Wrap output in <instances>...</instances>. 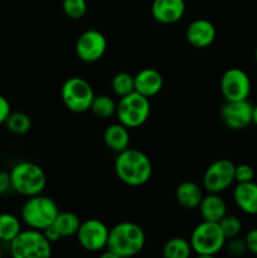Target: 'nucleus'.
<instances>
[{"label":"nucleus","mask_w":257,"mask_h":258,"mask_svg":"<svg viewBox=\"0 0 257 258\" xmlns=\"http://www.w3.org/2000/svg\"><path fill=\"white\" fill-rule=\"evenodd\" d=\"M62 9L71 19H81L87 13V2L86 0H63Z\"/></svg>","instance_id":"nucleus-28"},{"label":"nucleus","mask_w":257,"mask_h":258,"mask_svg":"<svg viewBox=\"0 0 257 258\" xmlns=\"http://www.w3.org/2000/svg\"><path fill=\"white\" fill-rule=\"evenodd\" d=\"M135 91L145 97L150 98L156 96L161 91L164 85V78L161 73L155 68H143L134 76Z\"/></svg>","instance_id":"nucleus-16"},{"label":"nucleus","mask_w":257,"mask_h":258,"mask_svg":"<svg viewBox=\"0 0 257 258\" xmlns=\"http://www.w3.org/2000/svg\"><path fill=\"white\" fill-rule=\"evenodd\" d=\"M244 242H246L247 251H249L252 254H256L257 256V228L251 229V231L246 234Z\"/></svg>","instance_id":"nucleus-31"},{"label":"nucleus","mask_w":257,"mask_h":258,"mask_svg":"<svg viewBox=\"0 0 257 258\" xmlns=\"http://www.w3.org/2000/svg\"><path fill=\"white\" fill-rule=\"evenodd\" d=\"M111 87H112L113 93L118 97L128 95V93L135 91V81L134 76L127 72H118L116 73L111 81Z\"/></svg>","instance_id":"nucleus-26"},{"label":"nucleus","mask_w":257,"mask_h":258,"mask_svg":"<svg viewBox=\"0 0 257 258\" xmlns=\"http://www.w3.org/2000/svg\"><path fill=\"white\" fill-rule=\"evenodd\" d=\"M110 228L97 218L81 222L77 232L78 243L88 252H101L107 247Z\"/></svg>","instance_id":"nucleus-9"},{"label":"nucleus","mask_w":257,"mask_h":258,"mask_svg":"<svg viewBox=\"0 0 257 258\" xmlns=\"http://www.w3.org/2000/svg\"><path fill=\"white\" fill-rule=\"evenodd\" d=\"M60 97L68 110L76 113H82L90 110L95 97V91L85 78L71 77L62 85Z\"/></svg>","instance_id":"nucleus-8"},{"label":"nucleus","mask_w":257,"mask_h":258,"mask_svg":"<svg viewBox=\"0 0 257 258\" xmlns=\"http://www.w3.org/2000/svg\"><path fill=\"white\" fill-rule=\"evenodd\" d=\"M12 112V107H10V103L7 98L3 95H0V125L5 123L8 116Z\"/></svg>","instance_id":"nucleus-33"},{"label":"nucleus","mask_w":257,"mask_h":258,"mask_svg":"<svg viewBox=\"0 0 257 258\" xmlns=\"http://www.w3.org/2000/svg\"><path fill=\"white\" fill-rule=\"evenodd\" d=\"M116 107H117V103L110 96L95 95L92 103H91L90 111L97 117L107 118L112 115H116Z\"/></svg>","instance_id":"nucleus-24"},{"label":"nucleus","mask_w":257,"mask_h":258,"mask_svg":"<svg viewBox=\"0 0 257 258\" xmlns=\"http://www.w3.org/2000/svg\"><path fill=\"white\" fill-rule=\"evenodd\" d=\"M218 224L227 239L233 238V237H238V234L241 233L242 231L241 219L237 216H233V214H226V216L218 222Z\"/></svg>","instance_id":"nucleus-27"},{"label":"nucleus","mask_w":257,"mask_h":258,"mask_svg":"<svg viewBox=\"0 0 257 258\" xmlns=\"http://www.w3.org/2000/svg\"><path fill=\"white\" fill-rule=\"evenodd\" d=\"M236 165L228 159H218L206 169L203 175V186L209 193H222L234 181Z\"/></svg>","instance_id":"nucleus-10"},{"label":"nucleus","mask_w":257,"mask_h":258,"mask_svg":"<svg viewBox=\"0 0 257 258\" xmlns=\"http://www.w3.org/2000/svg\"><path fill=\"white\" fill-rule=\"evenodd\" d=\"M233 201L243 213L257 214V184L253 181L237 184L233 190Z\"/></svg>","instance_id":"nucleus-17"},{"label":"nucleus","mask_w":257,"mask_h":258,"mask_svg":"<svg viewBox=\"0 0 257 258\" xmlns=\"http://www.w3.org/2000/svg\"><path fill=\"white\" fill-rule=\"evenodd\" d=\"M151 105L148 97L141 93L134 92L120 97L116 107V116L118 122L128 128H136L143 126L150 116Z\"/></svg>","instance_id":"nucleus-7"},{"label":"nucleus","mask_w":257,"mask_h":258,"mask_svg":"<svg viewBox=\"0 0 257 258\" xmlns=\"http://www.w3.org/2000/svg\"><path fill=\"white\" fill-rule=\"evenodd\" d=\"M5 126L8 130L14 135H25L32 128V120L29 116L20 111L10 112L5 121Z\"/></svg>","instance_id":"nucleus-25"},{"label":"nucleus","mask_w":257,"mask_h":258,"mask_svg":"<svg viewBox=\"0 0 257 258\" xmlns=\"http://www.w3.org/2000/svg\"><path fill=\"white\" fill-rule=\"evenodd\" d=\"M115 173L126 185L140 186L150 180L153 164L145 153L127 148L117 154L115 160Z\"/></svg>","instance_id":"nucleus-1"},{"label":"nucleus","mask_w":257,"mask_h":258,"mask_svg":"<svg viewBox=\"0 0 257 258\" xmlns=\"http://www.w3.org/2000/svg\"><path fill=\"white\" fill-rule=\"evenodd\" d=\"M146 236L144 229L134 222H120L108 232L106 248L110 249L117 258L134 257L143 251Z\"/></svg>","instance_id":"nucleus-2"},{"label":"nucleus","mask_w":257,"mask_h":258,"mask_svg":"<svg viewBox=\"0 0 257 258\" xmlns=\"http://www.w3.org/2000/svg\"><path fill=\"white\" fill-rule=\"evenodd\" d=\"M254 179V170L248 164H239L236 165L234 169V181L237 183H248L253 181Z\"/></svg>","instance_id":"nucleus-30"},{"label":"nucleus","mask_w":257,"mask_h":258,"mask_svg":"<svg viewBox=\"0 0 257 258\" xmlns=\"http://www.w3.org/2000/svg\"><path fill=\"white\" fill-rule=\"evenodd\" d=\"M9 251L14 258H49L52 242L39 229H22L9 243Z\"/></svg>","instance_id":"nucleus-5"},{"label":"nucleus","mask_w":257,"mask_h":258,"mask_svg":"<svg viewBox=\"0 0 257 258\" xmlns=\"http://www.w3.org/2000/svg\"><path fill=\"white\" fill-rule=\"evenodd\" d=\"M253 105L248 100L226 101L221 107V118L231 130H242L252 123Z\"/></svg>","instance_id":"nucleus-13"},{"label":"nucleus","mask_w":257,"mask_h":258,"mask_svg":"<svg viewBox=\"0 0 257 258\" xmlns=\"http://www.w3.org/2000/svg\"><path fill=\"white\" fill-rule=\"evenodd\" d=\"M43 233L45 234V237H47V238L49 239V242H52V243H55V242H58L60 238H62L60 234L58 233L57 229H55L52 224H50L49 227H47V228L43 231Z\"/></svg>","instance_id":"nucleus-34"},{"label":"nucleus","mask_w":257,"mask_h":258,"mask_svg":"<svg viewBox=\"0 0 257 258\" xmlns=\"http://www.w3.org/2000/svg\"><path fill=\"white\" fill-rule=\"evenodd\" d=\"M254 59H256V62H257V47H256V49H254Z\"/></svg>","instance_id":"nucleus-36"},{"label":"nucleus","mask_w":257,"mask_h":258,"mask_svg":"<svg viewBox=\"0 0 257 258\" xmlns=\"http://www.w3.org/2000/svg\"><path fill=\"white\" fill-rule=\"evenodd\" d=\"M193 252L190 242L183 237H173L163 247L165 258H188Z\"/></svg>","instance_id":"nucleus-23"},{"label":"nucleus","mask_w":257,"mask_h":258,"mask_svg":"<svg viewBox=\"0 0 257 258\" xmlns=\"http://www.w3.org/2000/svg\"><path fill=\"white\" fill-rule=\"evenodd\" d=\"M217 35L216 27L208 19H196L186 28L185 38L193 47L203 49L214 42Z\"/></svg>","instance_id":"nucleus-14"},{"label":"nucleus","mask_w":257,"mask_h":258,"mask_svg":"<svg viewBox=\"0 0 257 258\" xmlns=\"http://www.w3.org/2000/svg\"><path fill=\"white\" fill-rule=\"evenodd\" d=\"M12 189L24 197L42 194L47 185V175L43 168L33 161H20L9 171Z\"/></svg>","instance_id":"nucleus-3"},{"label":"nucleus","mask_w":257,"mask_h":258,"mask_svg":"<svg viewBox=\"0 0 257 258\" xmlns=\"http://www.w3.org/2000/svg\"><path fill=\"white\" fill-rule=\"evenodd\" d=\"M203 221L218 223L227 214V204L219 193H209L203 196L198 206Z\"/></svg>","instance_id":"nucleus-18"},{"label":"nucleus","mask_w":257,"mask_h":258,"mask_svg":"<svg viewBox=\"0 0 257 258\" xmlns=\"http://www.w3.org/2000/svg\"><path fill=\"white\" fill-rule=\"evenodd\" d=\"M103 141L106 146L115 153H121L130 146V133L128 127L122 123H111L103 133Z\"/></svg>","instance_id":"nucleus-19"},{"label":"nucleus","mask_w":257,"mask_h":258,"mask_svg":"<svg viewBox=\"0 0 257 258\" xmlns=\"http://www.w3.org/2000/svg\"><path fill=\"white\" fill-rule=\"evenodd\" d=\"M22 231V222L12 213L0 214V242L10 243Z\"/></svg>","instance_id":"nucleus-22"},{"label":"nucleus","mask_w":257,"mask_h":258,"mask_svg":"<svg viewBox=\"0 0 257 258\" xmlns=\"http://www.w3.org/2000/svg\"><path fill=\"white\" fill-rule=\"evenodd\" d=\"M185 13L184 0H153L151 14L161 24H173L179 22Z\"/></svg>","instance_id":"nucleus-15"},{"label":"nucleus","mask_w":257,"mask_h":258,"mask_svg":"<svg viewBox=\"0 0 257 258\" xmlns=\"http://www.w3.org/2000/svg\"><path fill=\"white\" fill-rule=\"evenodd\" d=\"M252 123L257 126V105L253 106V110H252Z\"/></svg>","instance_id":"nucleus-35"},{"label":"nucleus","mask_w":257,"mask_h":258,"mask_svg":"<svg viewBox=\"0 0 257 258\" xmlns=\"http://www.w3.org/2000/svg\"><path fill=\"white\" fill-rule=\"evenodd\" d=\"M52 226L57 229L62 238L63 237H72L77 234L78 228L81 226V219L73 212H59Z\"/></svg>","instance_id":"nucleus-21"},{"label":"nucleus","mask_w":257,"mask_h":258,"mask_svg":"<svg viewBox=\"0 0 257 258\" xmlns=\"http://www.w3.org/2000/svg\"><path fill=\"white\" fill-rule=\"evenodd\" d=\"M58 213L59 209L52 198L38 194L28 197L20 209V218L29 228L44 231L54 222Z\"/></svg>","instance_id":"nucleus-4"},{"label":"nucleus","mask_w":257,"mask_h":258,"mask_svg":"<svg viewBox=\"0 0 257 258\" xmlns=\"http://www.w3.org/2000/svg\"><path fill=\"white\" fill-rule=\"evenodd\" d=\"M3 256V248H2V244H0V257Z\"/></svg>","instance_id":"nucleus-37"},{"label":"nucleus","mask_w":257,"mask_h":258,"mask_svg":"<svg viewBox=\"0 0 257 258\" xmlns=\"http://www.w3.org/2000/svg\"><path fill=\"white\" fill-rule=\"evenodd\" d=\"M12 189V180H10L9 171L0 170V196H4Z\"/></svg>","instance_id":"nucleus-32"},{"label":"nucleus","mask_w":257,"mask_h":258,"mask_svg":"<svg viewBox=\"0 0 257 258\" xmlns=\"http://www.w3.org/2000/svg\"><path fill=\"white\" fill-rule=\"evenodd\" d=\"M224 248H226L227 253L232 257H241L247 252L246 242H244V239L238 238V237L229 238L228 242L226 241Z\"/></svg>","instance_id":"nucleus-29"},{"label":"nucleus","mask_w":257,"mask_h":258,"mask_svg":"<svg viewBox=\"0 0 257 258\" xmlns=\"http://www.w3.org/2000/svg\"><path fill=\"white\" fill-rule=\"evenodd\" d=\"M107 49L105 34L97 29H87L78 37L76 42V54L86 63L100 60Z\"/></svg>","instance_id":"nucleus-12"},{"label":"nucleus","mask_w":257,"mask_h":258,"mask_svg":"<svg viewBox=\"0 0 257 258\" xmlns=\"http://www.w3.org/2000/svg\"><path fill=\"white\" fill-rule=\"evenodd\" d=\"M219 87L226 101L248 100L251 93V80L243 70L233 67L222 75Z\"/></svg>","instance_id":"nucleus-11"},{"label":"nucleus","mask_w":257,"mask_h":258,"mask_svg":"<svg viewBox=\"0 0 257 258\" xmlns=\"http://www.w3.org/2000/svg\"><path fill=\"white\" fill-rule=\"evenodd\" d=\"M203 198L202 189L194 181H183L175 189V199L184 209L198 208Z\"/></svg>","instance_id":"nucleus-20"},{"label":"nucleus","mask_w":257,"mask_h":258,"mask_svg":"<svg viewBox=\"0 0 257 258\" xmlns=\"http://www.w3.org/2000/svg\"><path fill=\"white\" fill-rule=\"evenodd\" d=\"M227 238L216 222L203 221L197 224L189 238L191 249L203 258H211L224 248Z\"/></svg>","instance_id":"nucleus-6"}]
</instances>
